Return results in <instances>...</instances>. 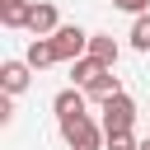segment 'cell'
<instances>
[{"instance_id": "10", "label": "cell", "mask_w": 150, "mask_h": 150, "mask_svg": "<svg viewBox=\"0 0 150 150\" xmlns=\"http://www.w3.org/2000/svg\"><path fill=\"white\" fill-rule=\"evenodd\" d=\"M98 70H103V61H98V56H89V52H84V56H75V61H70V80H75V84H80V89H84V84H89V80H94V75H98Z\"/></svg>"}, {"instance_id": "8", "label": "cell", "mask_w": 150, "mask_h": 150, "mask_svg": "<svg viewBox=\"0 0 150 150\" xmlns=\"http://www.w3.org/2000/svg\"><path fill=\"white\" fill-rule=\"evenodd\" d=\"M89 56H98L103 66H117L122 47H117V38H112V33H89Z\"/></svg>"}, {"instance_id": "7", "label": "cell", "mask_w": 150, "mask_h": 150, "mask_svg": "<svg viewBox=\"0 0 150 150\" xmlns=\"http://www.w3.org/2000/svg\"><path fill=\"white\" fill-rule=\"evenodd\" d=\"M117 89H122V80L112 75V66H103V70H98V75H94V80L84 84V94H89L94 103H103V98H112Z\"/></svg>"}, {"instance_id": "6", "label": "cell", "mask_w": 150, "mask_h": 150, "mask_svg": "<svg viewBox=\"0 0 150 150\" xmlns=\"http://www.w3.org/2000/svg\"><path fill=\"white\" fill-rule=\"evenodd\" d=\"M23 61H28L33 70H47V66H56L61 56H56V42H52V38H33L28 52H23Z\"/></svg>"}, {"instance_id": "9", "label": "cell", "mask_w": 150, "mask_h": 150, "mask_svg": "<svg viewBox=\"0 0 150 150\" xmlns=\"http://www.w3.org/2000/svg\"><path fill=\"white\" fill-rule=\"evenodd\" d=\"M84 103H89V94H84L80 84H70V89H61V94L52 98V108H56V117H70V112H84Z\"/></svg>"}, {"instance_id": "16", "label": "cell", "mask_w": 150, "mask_h": 150, "mask_svg": "<svg viewBox=\"0 0 150 150\" xmlns=\"http://www.w3.org/2000/svg\"><path fill=\"white\" fill-rule=\"evenodd\" d=\"M141 150H150V136H145V141H141Z\"/></svg>"}, {"instance_id": "5", "label": "cell", "mask_w": 150, "mask_h": 150, "mask_svg": "<svg viewBox=\"0 0 150 150\" xmlns=\"http://www.w3.org/2000/svg\"><path fill=\"white\" fill-rule=\"evenodd\" d=\"M28 84H33V66H28V61H5V66H0V89H5V94L19 98Z\"/></svg>"}, {"instance_id": "15", "label": "cell", "mask_w": 150, "mask_h": 150, "mask_svg": "<svg viewBox=\"0 0 150 150\" xmlns=\"http://www.w3.org/2000/svg\"><path fill=\"white\" fill-rule=\"evenodd\" d=\"M0 122H14V94L0 98Z\"/></svg>"}, {"instance_id": "2", "label": "cell", "mask_w": 150, "mask_h": 150, "mask_svg": "<svg viewBox=\"0 0 150 150\" xmlns=\"http://www.w3.org/2000/svg\"><path fill=\"white\" fill-rule=\"evenodd\" d=\"M136 127V103H131V94H112V98H103V131H131Z\"/></svg>"}, {"instance_id": "1", "label": "cell", "mask_w": 150, "mask_h": 150, "mask_svg": "<svg viewBox=\"0 0 150 150\" xmlns=\"http://www.w3.org/2000/svg\"><path fill=\"white\" fill-rule=\"evenodd\" d=\"M56 122H61V141L70 150H103L108 145L103 122H94L89 112H70V117H56Z\"/></svg>"}, {"instance_id": "12", "label": "cell", "mask_w": 150, "mask_h": 150, "mask_svg": "<svg viewBox=\"0 0 150 150\" xmlns=\"http://www.w3.org/2000/svg\"><path fill=\"white\" fill-rule=\"evenodd\" d=\"M131 52H150V9L131 19Z\"/></svg>"}, {"instance_id": "4", "label": "cell", "mask_w": 150, "mask_h": 150, "mask_svg": "<svg viewBox=\"0 0 150 150\" xmlns=\"http://www.w3.org/2000/svg\"><path fill=\"white\" fill-rule=\"evenodd\" d=\"M33 38H52L56 28H61V14H56V5L52 0H33L28 5V23H23Z\"/></svg>"}, {"instance_id": "14", "label": "cell", "mask_w": 150, "mask_h": 150, "mask_svg": "<svg viewBox=\"0 0 150 150\" xmlns=\"http://www.w3.org/2000/svg\"><path fill=\"white\" fill-rule=\"evenodd\" d=\"M112 5H117L122 14H145V9H150V0H112Z\"/></svg>"}, {"instance_id": "11", "label": "cell", "mask_w": 150, "mask_h": 150, "mask_svg": "<svg viewBox=\"0 0 150 150\" xmlns=\"http://www.w3.org/2000/svg\"><path fill=\"white\" fill-rule=\"evenodd\" d=\"M28 5L33 0H0V23L5 28H23L28 23Z\"/></svg>"}, {"instance_id": "3", "label": "cell", "mask_w": 150, "mask_h": 150, "mask_svg": "<svg viewBox=\"0 0 150 150\" xmlns=\"http://www.w3.org/2000/svg\"><path fill=\"white\" fill-rule=\"evenodd\" d=\"M52 42H56V56H61V61H75V56L89 52V33H84L80 23H61V28L52 33Z\"/></svg>"}, {"instance_id": "13", "label": "cell", "mask_w": 150, "mask_h": 150, "mask_svg": "<svg viewBox=\"0 0 150 150\" xmlns=\"http://www.w3.org/2000/svg\"><path fill=\"white\" fill-rule=\"evenodd\" d=\"M103 150H141V141L131 136V131H108V145Z\"/></svg>"}]
</instances>
